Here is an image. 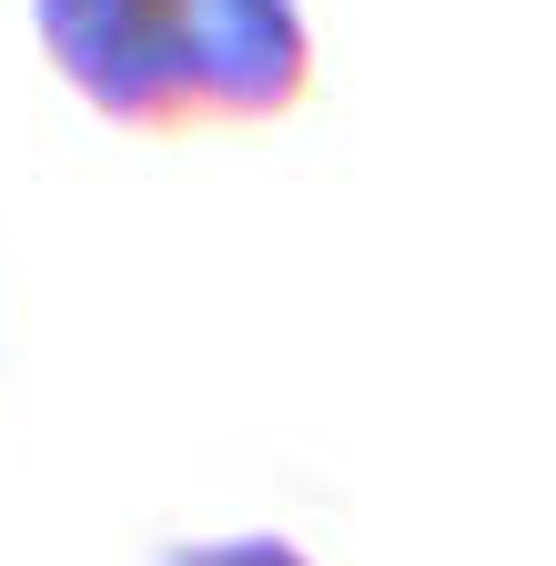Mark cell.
I'll return each instance as SVG.
<instances>
[{
	"label": "cell",
	"mask_w": 556,
	"mask_h": 566,
	"mask_svg": "<svg viewBox=\"0 0 556 566\" xmlns=\"http://www.w3.org/2000/svg\"><path fill=\"white\" fill-rule=\"evenodd\" d=\"M51 71L122 132L273 122L314 82L304 0H31Z\"/></svg>",
	"instance_id": "obj_1"
},
{
	"label": "cell",
	"mask_w": 556,
	"mask_h": 566,
	"mask_svg": "<svg viewBox=\"0 0 556 566\" xmlns=\"http://www.w3.org/2000/svg\"><path fill=\"white\" fill-rule=\"evenodd\" d=\"M153 566H314L294 536H202V546H162Z\"/></svg>",
	"instance_id": "obj_2"
}]
</instances>
